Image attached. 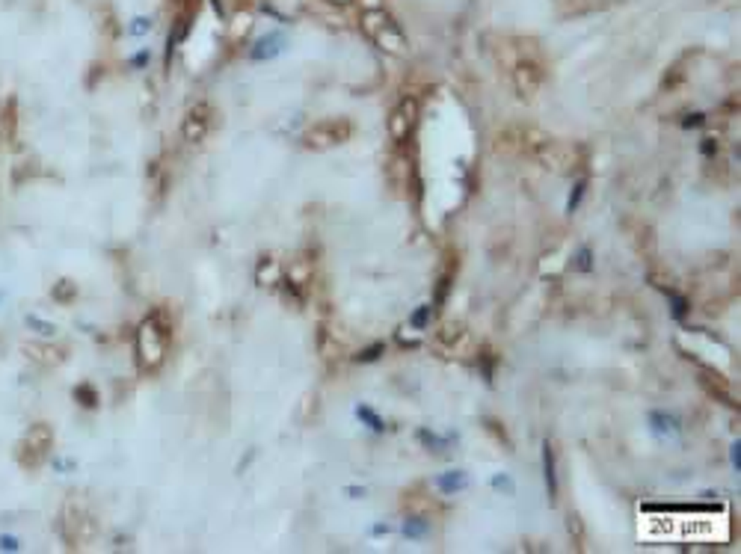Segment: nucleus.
<instances>
[{
	"instance_id": "nucleus-4",
	"label": "nucleus",
	"mask_w": 741,
	"mask_h": 554,
	"mask_svg": "<svg viewBox=\"0 0 741 554\" xmlns=\"http://www.w3.org/2000/svg\"><path fill=\"white\" fill-rule=\"evenodd\" d=\"M54 442V433L48 424H33L30 430L24 433L21 445H18V462L27 468H39L42 462L48 460V451Z\"/></svg>"
},
{
	"instance_id": "nucleus-11",
	"label": "nucleus",
	"mask_w": 741,
	"mask_h": 554,
	"mask_svg": "<svg viewBox=\"0 0 741 554\" xmlns=\"http://www.w3.org/2000/svg\"><path fill=\"white\" fill-rule=\"evenodd\" d=\"M356 415H359V418L368 424L370 430H382V418H377V415H374V412H370L368 406H359V409H356Z\"/></svg>"
},
{
	"instance_id": "nucleus-18",
	"label": "nucleus",
	"mask_w": 741,
	"mask_h": 554,
	"mask_svg": "<svg viewBox=\"0 0 741 554\" xmlns=\"http://www.w3.org/2000/svg\"><path fill=\"white\" fill-rule=\"evenodd\" d=\"M733 465H735V472H738V442H735V448H733Z\"/></svg>"
},
{
	"instance_id": "nucleus-2",
	"label": "nucleus",
	"mask_w": 741,
	"mask_h": 554,
	"mask_svg": "<svg viewBox=\"0 0 741 554\" xmlns=\"http://www.w3.org/2000/svg\"><path fill=\"white\" fill-rule=\"evenodd\" d=\"M510 83H513V92L519 98H534L540 89H543V80H546V68L540 63L537 53H516V60L510 65Z\"/></svg>"
},
{
	"instance_id": "nucleus-20",
	"label": "nucleus",
	"mask_w": 741,
	"mask_h": 554,
	"mask_svg": "<svg viewBox=\"0 0 741 554\" xmlns=\"http://www.w3.org/2000/svg\"><path fill=\"white\" fill-rule=\"evenodd\" d=\"M175 4H184V0H175Z\"/></svg>"
},
{
	"instance_id": "nucleus-15",
	"label": "nucleus",
	"mask_w": 741,
	"mask_h": 554,
	"mask_svg": "<svg viewBox=\"0 0 741 554\" xmlns=\"http://www.w3.org/2000/svg\"><path fill=\"white\" fill-rule=\"evenodd\" d=\"M380 353H382V344H374V347H368V350L362 353V356H359V362H374V359L380 356Z\"/></svg>"
},
{
	"instance_id": "nucleus-19",
	"label": "nucleus",
	"mask_w": 741,
	"mask_h": 554,
	"mask_svg": "<svg viewBox=\"0 0 741 554\" xmlns=\"http://www.w3.org/2000/svg\"><path fill=\"white\" fill-rule=\"evenodd\" d=\"M332 4H350V0H332Z\"/></svg>"
},
{
	"instance_id": "nucleus-1",
	"label": "nucleus",
	"mask_w": 741,
	"mask_h": 554,
	"mask_svg": "<svg viewBox=\"0 0 741 554\" xmlns=\"http://www.w3.org/2000/svg\"><path fill=\"white\" fill-rule=\"evenodd\" d=\"M166 344H169V320L163 317V311H151L137 329V362L142 371H158L166 356Z\"/></svg>"
},
{
	"instance_id": "nucleus-3",
	"label": "nucleus",
	"mask_w": 741,
	"mask_h": 554,
	"mask_svg": "<svg viewBox=\"0 0 741 554\" xmlns=\"http://www.w3.org/2000/svg\"><path fill=\"white\" fill-rule=\"evenodd\" d=\"M353 134V125L347 119H320L309 127V131L303 134V143L309 149H330V146H341V143H347Z\"/></svg>"
},
{
	"instance_id": "nucleus-8",
	"label": "nucleus",
	"mask_w": 741,
	"mask_h": 554,
	"mask_svg": "<svg viewBox=\"0 0 741 554\" xmlns=\"http://www.w3.org/2000/svg\"><path fill=\"white\" fill-rule=\"evenodd\" d=\"M466 472H445V474H439L436 480V486L442 495H454V492H463L466 489Z\"/></svg>"
},
{
	"instance_id": "nucleus-17",
	"label": "nucleus",
	"mask_w": 741,
	"mask_h": 554,
	"mask_svg": "<svg viewBox=\"0 0 741 554\" xmlns=\"http://www.w3.org/2000/svg\"><path fill=\"white\" fill-rule=\"evenodd\" d=\"M578 267H581V270H590V249H587V246L578 252Z\"/></svg>"
},
{
	"instance_id": "nucleus-5",
	"label": "nucleus",
	"mask_w": 741,
	"mask_h": 554,
	"mask_svg": "<svg viewBox=\"0 0 741 554\" xmlns=\"http://www.w3.org/2000/svg\"><path fill=\"white\" fill-rule=\"evenodd\" d=\"M416 122H418V101L412 95H406L401 104L392 110L389 116V134L397 139V143H404L409 139V134L416 131Z\"/></svg>"
},
{
	"instance_id": "nucleus-9",
	"label": "nucleus",
	"mask_w": 741,
	"mask_h": 554,
	"mask_svg": "<svg viewBox=\"0 0 741 554\" xmlns=\"http://www.w3.org/2000/svg\"><path fill=\"white\" fill-rule=\"evenodd\" d=\"M543 474H546L549 495H552V501H554V498H558V477H554V451H552L549 442L543 445Z\"/></svg>"
},
{
	"instance_id": "nucleus-7",
	"label": "nucleus",
	"mask_w": 741,
	"mask_h": 554,
	"mask_svg": "<svg viewBox=\"0 0 741 554\" xmlns=\"http://www.w3.org/2000/svg\"><path fill=\"white\" fill-rule=\"evenodd\" d=\"M649 424H652L655 433H664V436L682 430V421L676 415H671V412H649Z\"/></svg>"
},
{
	"instance_id": "nucleus-6",
	"label": "nucleus",
	"mask_w": 741,
	"mask_h": 554,
	"mask_svg": "<svg viewBox=\"0 0 741 554\" xmlns=\"http://www.w3.org/2000/svg\"><path fill=\"white\" fill-rule=\"evenodd\" d=\"M211 131V107L208 104H196L187 110V116H184V125H181V134L187 143H202Z\"/></svg>"
},
{
	"instance_id": "nucleus-16",
	"label": "nucleus",
	"mask_w": 741,
	"mask_h": 554,
	"mask_svg": "<svg viewBox=\"0 0 741 554\" xmlns=\"http://www.w3.org/2000/svg\"><path fill=\"white\" fill-rule=\"evenodd\" d=\"M671 300H673V315L682 320V317H685V300H682V296H676V294H671Z\"/></svg>"
},
{
	"instance_id": "nucleus-13",
	"label": "nucleus",
	"mask_w": 741,
	"mask_h": 554,
	"mask_svg": "<svg viewBox=\"0 0 741 554\" xmlns=\"http://www.w3.org/2000/svg\"><path fill=\"white\" fill-rule=\"evenodd\" d=\"M584 187H587V181H578L575 187H573V199H569V202H566V210H575V208H578L581 196H584Z\"/></svg>"
},
{
	"instance_id": "nucleus-14",
	"label": "nucleus",
	"mask_w": 741,
	"mask_h": 554,
	"mask_svg": "<svg viewBox=\"0 0 741 554\" xmlns=\"http://www.w3.org/2000/svg\"><path fill=\"white\" fill-rule=\"evenodd\" d=\"M492 486H495V489H502L504 495H513V480H510L507 474H498V477H492Z\"/></svg>"
},
{
	"instance_id": "nucleus-12",
	"label": "nucleus",
	"mask_w": 741,
	"mask_h": 554,
	"mask_svg": "<svg viewBox=\"0 0 741 554\" xmlns=\"http://www.w3.org/2000/svg\"><path fill=\"white\" fill-rule=\"evenodd\" d=\"M427 320H430V306H418V311H416V315H412V320H409V323L416 326V329H424V326H427Z\"/></svg>"
},
{
	"instance_id": "nucleus-10",
	"label": "nucleus",
	"mask_w": 741,
	"mask_h": 554,
	"mask_svg": "<svg viewBox=\"0 0 741 554\" xmlns=\"http://www.w3.org/2000/svg\"><path fill=\"white\" fill-rule=\"evenodd\" d=\"M427 534H430V524H427V519H409V522H404V536H406V539H424Z\"/></svg>"
}]
</instances>
